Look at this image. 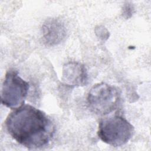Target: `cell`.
Instances as JSON below:
<instances>
[{
  "instance_id": "6da1fadb",
  "label": "cell",
  "mask_w": 151,
  "mask_h": 151,
  "mask_svg": "<svg viewBox=\"0 0 151 151\" xmlns=\"http://www.w3.org/2000/svg\"><path fill=\"white\" fill-rule=\"evenodd\" d=\"M5 126L11 136L28 149L46 145L55 132L46 114L29 104H23L11 111L6 119Z\"/></svg>"
},
{
  "instance_id": "52a82bcc",
  "label": "cell",
  "mask_w": 151,
  "mask_h": 151,
  "mask_svg": "<svg viewBox=\"0 0 151 151\" xmlns=\"http://www.w3.org/2000/svg\"><path fill=\"white\" fill-rule=\"evenodd\" d=\"M133 11V8L132 6L130 5H126L124 8V15H125L126 16V18H129V15H130V16H131L132 15V12Z\"/></svg>"
},
{
  "instance_id": "7a4b0ae2",
  "label": "cell",
  "mask_w": 151,
  "mask_h": 151,
  "mask_svg": "<svg viewBox=\"0 0 151 151\" xmlns=\"http://www.w3.org/2000/svg\"><path fill=\"white\" fill-rule=\"evenodd\" d=\"M133 126L124 117L114 115L101 119L97 134L104 143L117 147L126 144L132 137Z\"/></svg>"
},
{
  "instance_id": "8992f818",
  "label": "cell",
  "mask_w": 151,
  "mask_h": 151,
  "mask_svg": "<svg viewBox=\"0 0 151 151\" xmlns=\"http://www.w3.org/2000/svg\"><path fill=\"white\" fill-rule=\"evenodd\" d=\"M63 76L65 83L73 86H84L88 80L84 65L76 62H70L64 66Z\"/></svg>"
},
{
  "instance_id": "5b68a950",
  "label": "cell",
  "mask_w": 151,
  "mask_h": 151,
  "mask_svg": "<svg viewBox=\"0 0 151 151\" xmlns=\"http://www.w3.org/2000/svg\"><path fill=\"white\" fill-rule=\"evenodd\" d=\"M42 34L45 43L54 45L60 43L64 38L66 31L62 22L53 18L47 20L43 24Z\"/></svg>"
},
{
  "instance_id": "3957f363",
  "label": "cell",
  "mask_w": 151,
  "mask_h": 151,
  "mask_svg": "<svg viewBox=\"0 0 151 151\" xmlns=\"http://www.w3.org/2000/svg\"><path fill=\"white\" fill-rule=\"evenodd\" d=\"M120 101L119 90L105 83L95 84L87 96L90 110L97 114L106 115L117 109Z\"/></svg>"
},
{
  "instance_id": "277c9868",
  "label": "cell",
  "mask_w": 151,
  "mask_h": 151,
  "mask_svg": "<svg viewBox=\"0 0 151 151\" xmlns=\"http://www.w3.org/2000/svg\"><path fill=\"white\" fill-rule=\"evenodd\" d=\"M28 89V83L21 78L16 70H9L5 74L2 86V104L12 109L21 106L24 104Z\"/></svg>"
}]
</instances>
